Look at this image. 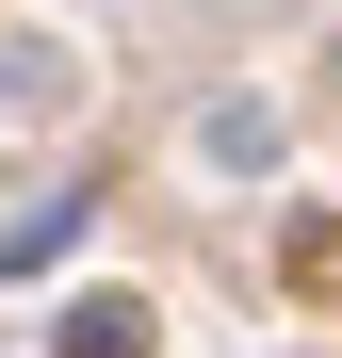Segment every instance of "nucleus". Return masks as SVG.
Returning a JSON list of instances; mask_svg holds the SVG:
<instances>
[{"mask_svg":"<svg viewBox=\"0 0 342 358\" xmlns=\"http://www.w3.org/2000/svg\"><path fill=\"white\" fill-rule=\"evenodd\" d=\"M66 358H147V310H131V293H82V310H66Z\"/></svg>","mask_w":342,"mask_h":358,"instance_id":"obj_1","label":"nucleus"}]
</instances>
